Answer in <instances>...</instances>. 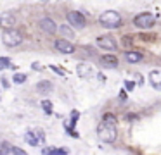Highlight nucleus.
<instances>
[{
	"label": "nucleus",
	"mask_w": 161,
	"mask_h": 155,
	"mask_svg": "<svg viewBox=\"0 0 161 155\" xmlns=\"http://www.w3.org/2000/svg\"><path fill=\"white\" fill-rule=\"evenodd\" d=\"M97 136H99V140L104 141V143H113V141H116V136H118L116 124L102 119L97 126Z\"/></svg>",
	"instance_id": "nucleus-1"
},
{
	"label": "nucleus",
	"mask_w": 161,
	"mask_h": 155,
	"mask_svg": "<svg viewBox=\"0 0 161 155\" xmlns=\"http://www.w3.org/2000/svg\"><path fill=\"white\" fill-rule=\"evenodd\" d=\"M99 23H101V26L108 28V29H116V28L121 26V16L116 10H106V12L101 14Z\"/></svg>",
	"instance_id": "nucleus-2"
},
{
	"label": "nucleus",
	"mask_w": 161,
	"mask_h": 155,
	"mask_svg": "<svg viewBox=\"0 0 161 155\" xmlns=\"http://www.w3.org/2000/svg\"><path fill=\"white\" fill-rule=\"evenodd\" d=\"M23 40H25L23 33L19 29H16V28H9V29H5L2 33V41L7 47H18V45L23 43Z\"/></svg>",
	"instance_id": "nucleus-3"
},
{
	"label": "nucleus",
	"mask_w": 161,
	"mask_h": 155,
	"mask_svg": "<svg viewBox=\"0 0 161 155\" xmlns=\"http://www.w3.org/2000/svg\"><path fill=\"white\" fill-rule=\"evenodd\" d=\"M133 24H135L139 29H151V28L156 24V19H154L153 14L142 12V14H137V16H135V19H133Z\"/></svg>",
	"instance_id": "nucleus-4"
},
{
	"label": "nucleus",
	"mask_w": 161,
	"mask_h": 155,
	"mask_svg": "<svg viewBox=\"0 0 161 155\" xmlns=\"http://www.w3.org/2000/svg\"><path fill=\"white\" fill-rule=\"evenodd\" d=\"M66 19H68V23L73 28H76V29H83V28L87 26L85 16L81 12H78V10H69V12L66 14Z\"/></svg>",
	"instance_id": "nucleus-5"
},
{
	"label": "nucleus",
	"mask_w": 161,
	"mask_h": 155,
	"mask_svg": "<svg viewBox=\"0 0 161 155\" xmlns=\"http://www.w3.org/2000/svg\"><path fill=\"white\" fill-rule=\"evenodd\" d=\"M54 47H56L57 52H61V54H75V45L71 43L69 40H66V38H59V40L54 41Z\"/></svg>",
	"instance_id": "nucleus-6"
},
{
	"label": "nucleus",
	"mask_w": 161,
	"mask_h": 155,
	"mask_svg": "<svg viewBox=\"0 0 161 155\" xmlns=\"http://www.w3.org/2000/svg\"><path fill=\"white\" fill-rule=\"evenodd\" d=\"M0 155H25V150L4 141V143H0Z\"/></svg>",
	"instance_id": "nucleus-7"
},
{
	"label": "nucleus",
	"mask_w": 161,
	"mask_h": 155,
	"mask_svg": "<svg viewBox=\"0 0 161 155\" xmlns=\"http://www.w3.org/2000/svg\"><path fill=\"white\" fill-rule=\"evenodd\" d=\"M95 43H97L101 48H104V50H111V52L118 48V45H116V41L113 40L111 36H97V40H95Z\"/></svg>",
	"instance_id": "nucleus-8"
},
{
	"label": "nucleus",
	"mask_w": 161,
	"mask_h": 155,
	"mask_svg": "<svg viewBox=\"0 0 161 155\" xmlns=\"http://www.w3.org/2000/svg\"><path fill=\"white\" fill-rule=\"evenodd\" d=\"M38 26H40V29H42V31H45V33H49V34H54L57 31L56 23H54L50 17H42V19L38 21Z\"/></svg>",
	"instance_id": "nucleus-9"
},
{
	"label": "nucleus",
	"mask_w": 161,
	"mask_h": 155,
	"mask_svg": "<svg viewBox=\"0 0 161 155\" xmlns=\"http://www.w3.org/2000/svg\"><path fill=\"white\" fill-rule=\"evenodd\" d=\"M16 24V16L12 12H2L0 14V28L9 29V28H14Z\"/></svg>",
	"instance_id": "nucleus-10"
},
{
	"label": "nucleus",
	"mask_w": 161,
	"mask_h": 155,
	"mask_svg": "<svg viewBox=\"0 0 161 155\" xmlns=\"http://www.w3.org/2000/svg\"><path fill=\"white\" fill-rule=\"evenodd\" d=\"M118 64H119L118 57L113 55V54H106L101 57V65L106 69H114V67H118Z\"/></svg>",
	"instance_id": "nucleus-11"
},
{
	"label": "nucleus",
	"mask_w": 161,
	"mask_h": 155,
	"mask_svg": "<svg viewBox=\"0 0 161 155\" xmlns=\"http://www.w3.org/2000/svg\"><path fill=\"white\" fill-rule=\"evenodd\" d=\"M149 83L156 90H161V69H153L149 72Z\"/></svg>",
	"instance_id": "nucleus-12"
},
{
	"label": "nucleus",
	"mask_w": 161,
	"mask_h": 155,
	"mask_svg": "<svg viewBox=\"0 0 161 155\" xmlns=\"http://www.w3.org/2000/svg\"><path fill=\"white\" fill-rule=\"evenodd\" d=\"M76 72L80 78H90V76H94V69H92L90 64H78Z\"/></svg>",
	"instance_id": "nucleus-13"
},
{
	"label": "nucleus",
	"mask_w": 161,
	"mask_h": 155,
	"mask_svg": "<svg viewBox=\"0 0 161 155\" xmlns=\"http://www.w3.org/2000/svg\"><path fill=\"white\" fill-rule=\"evenodd\" d=\"M125 59H126V62H130V64H135V62L142 60L144 55L140 54V52H135V50H126L125 52Z\"/></svg>",
	"instance_id": "nucleus-14"
},
{
	"label": "nucleus",
	"mask_w": 161,
	"mask_h": 155,
	"mask_svg": "<svg viewBox=\"0 0 161 155\" xmlns=\"http://www.w3.org/2000/svg\"><path fill=\"white\" fill-rule=\"evenodd\" d=\"M36 90H38L40 93H50V91H52V83L43 79V81L36 83Z\"/></svg>",
	"instance_id": "nucleus-15"
},
{
	"label": "nucleus",
	"mask_w": 161,
	"mask_h": 155,
	"mask_svg": "<svg viewBox=\"0 0 161 155\" xmlns=\"http://www.w3.org/2000/svg\"><path fill=\"white\" fill-rule=\"evenodd\" d=\"M25 140L28 141L31 147H38V143H40V140H38V136H36L35 131H28V133L25 134Z\"/></svg>",
	"instance_id": "nucleus-16"
},
{
	"label": "nucleus",
	"mask_w": 161,
	"mask_h": 155,
	"mask_svg": "<svg viewBox=\"0 0 161 155\" xmlns=\"http://www.w3.org/2000/svg\"><path fill=\"white\" fill-rule=\"evenodd\" d=\"M42 153H45V155H66L68 150H64V148H43Z\"/></svg>",
	"instance_id": "nucleus-17"
},
{
	"label": "nucleus",
	"mask_w": 161,
	"mask_h": 155,
	"mask_svg": "<svg viewBox=\"0 0 161 155\" xmlns=\"http://www.w3.org/2000/svg\"><path fill=\"white\" fill-rule=\"evenodd\" d=\"M59 33L63 34V36H66V38H73V36H75V31L71 29L68 24H63V26L59 28Z\"/></svg>",
	"instance_id": "nucleus-18"
},
{
	"label": "nucleus",
	"mask_w": 161,
	"mask_h": 155,
	"mask_svg": "<svg viewBox=\"0 0 161 155\" xmlns=\"http://www.w3.org/2000/svg\"><path fill=\"white\" fill-rule=\"evenodd\" d=\"M12 81L18 83V85H21V83H25V81H26V76H25V74H21V72H18V74H14Z\"/></svg>",
	"instance_id": "nucleus-19"
},
{
	"label": "nucleus",
	"mask_w": 161,
	"mask_h": 155,
	"mask_svg": "<svg viewBox=\"0 0 161 155\" xmlns=\"http://www.w3.org/2000/svg\"><path fill=\"white\" fill-rule=\"evenodd\" d=\"M42 109L45 110L47 114H50V112H52V102H49V100H43V102H42Z\"/></svg>",
	"instance_id": "nucleus-20"
},
{
	"label": "nucleus",
	"mask_w": 161,
	"mask_h": 155,
	"mask_svg": "<svg viewBox=\"0 0 161 155\" xmlns=\"http://www.w3.org/2000/svg\"><path fill=\"white\" fill-rule=\"evenodd\" d=\"M11 65V59L9 57H0V67L4 69V67H9Z\"/></svg>",
	"instance_id": "nucleus-21"
},
{
	"label": "nucleus",
	"mask_w": 161,
	"mask_h": 155,
	"mask_svg": "<svg viewBox=\"0 0 161 155\" xmlns=\"http://www.w3.org/2000/svg\"><path fill=\"white\" fill-rule=\"evenodd\" d=\"M102 119H104V121H109V122H114V124H116V116H114V114H111V112L104 114V116H102Z\"/></svg>",
	"instance_id": "nucleus-22"
},
{
	"label": "nucleus",
	"mask_w": 161,
	"mask_h": 155,
	"mask_svg": "<svg viewBox=\"0 0 161 155\" xmlns=\"http://www.w3.org/2000/svg\"><path fill=\"white\" fill-rule=\"evenodd\" d=\"M35 133H36V136H38V140H40V141H42V143H43V141H45V133H43L42 129H36Z\"/></svg>",
	"instance_id": "nucleus-23"
},
{
	"label": "nucleus",
	"mask_w": 161,
	"mask_h": 155,
	"mask_svg": "<svg viewBox=\"0 0 161 155\" xmlns=\"http://www.w3.org/2000/svg\"><path fill=\"white\" fill-rule=\"evenodd\" d=\"M125 88L128 90V91H133V88H135V83H133V81H125Z\"/></svg>",
	"instance_id": "nucleus-24"
},
{
	"label": "nucleus",
	"mask_w": 161,
	"mask_h": 155,
	"mask_svg": "<svg viewBox=\"0 0 161 155\" xmlns=\"http://www.w3.org/2000/svg\"><path fill=\"white\" fill-rule=\"evenodd\" d=\"M123 43H125V45H126V47H128V45H130V43H132V36H130V34H126V36H125V38H123Z\"/></svg>",
	"instance_id": "nucleus-25"
}]
</instances>
